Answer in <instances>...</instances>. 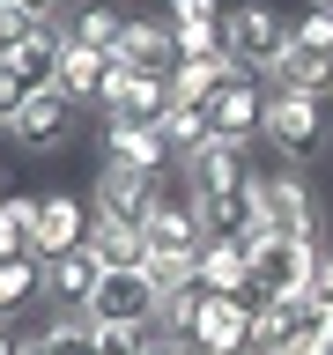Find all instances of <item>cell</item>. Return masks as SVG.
<instances>
[{
    "label": "cell",
    "mask_w": 333,
    "mask_h": 355,
    "mask_svg": "<svg viewBox=\"0 0 333 355\" xmlns=\"http://www.w3.org/2000/svg\"><path fill=\"white\" fill-rule=\"evenodd\" d=\"M252 200H259V230L266 237L326 244V200H318L304 163H266V171H252Z\"/></svg>",
    "instance_id": "obj_1"
},
{
    "label": "cell",
    "mask_w": 333,
    "mask_h": 355,
    "mask_svg": "<svg viewBox=\"0 0 333 355\" xmlns=\"http://www.w3.org/2000/svg\"><path fill=\"white\" fill-rule=\"evenodd\" d=\"M259 141L274 148V163H318L333 148V111L326 96H304V89H274L266 82V126Z\"/></svg>",
    "instance_id": "obj_2"
},
{
    "label": "cell",
    "mask_w": 333,
    "mask_h": 355,
    "mask_svg": "<svg viewBox=\"0 0 333 355\" xmlns=\"http://www.w3.org/2000/svg\"><path fill=\"white\" fill-rule=\"evenodd\" d=\"M222 52L237 60V74L274 82V67H282V52H289V15L274 0H230V15H222Z\"/></svg>",
    "instance_id": "obj_3"
},
{
    "label": "cell",
    "mask_w": 333,
    "mask_h": 355,
    "mask_svg": "<svg viewBox=\"0 0 333 355\" xmlns=\"http://www.w3.org/2000/svg\"><path fill=\"white\" fill-rule=\"evenodd\" d=\"M178 185V171H133V163H96V185H89V207L111 222H148V207Z\"/></svg>",
    "instance_id": "obj_4"
},
{
    "label": "cell",
    "mask_w": 333,
    "mask_h": 355,
    "mask_svg": "<svg viewBox=\"0 0 333 355\" xmlns=\"http://www.w3.org/2000/svg\"><path fill=\"white\" fill-rule=\"evenodd\" d=\"M74 133H82V104H74L67 89H37V96H22L8 141H15L22 155H60V148H74Z\"/></svg>",
    "instance_id": "obj_5"
},
{
    "label": "cell",
    "mask_w": 333,
    "mask_h": 355,
    "mask_svg": "<svg viewBox=\"0 0 333 355\" xmlns=\"http://www.w3.org/2000/svg\"><path fill=\"white\" fill-rule=\"evenodd\" d=\"M259 311H266V296L252 288V296H215L207 288V304H200V318H193V340L200 355H244L252 348V326H259Z\"/></svg>",
    "instance_id": "obj_6"
},
{
    "label": "cell",
    "mask_w": 333,
    "mask_h": 355,
    "mask_svg": "<svg viewBox=\"0 0 333 355\" xmlns=\"http://www.w3.org/2000/svg\"><path fill=\"white\" fill-rule=\"evenodd\" d=\"M318 252L326 244H304V237H252V288L259 296H304L311 274H318Z\"/></svg>",
    "instance_id": "obj_7"
},
{
    "label": "cell",
    "mask_w": 333,
    "mask_h": 355,
    "mask_svg": "<svg viewBox=\"0 0 333 355\" xmlns=\"http://www.w3.org/2000/svg\"><path fill=\"white\" fill-rule=\"evenodd\" d=\"M89 318H119V326H148L163 318V288L148 282V266H104V282L89 296Z\"/></svg>",
    "instance_id": "obj_8"
},
{
    "label": "cell",
    "mask_w": 333,
    "mask_h": 355,
    "mask_svg": "<svg viewBox=\"0 0 333 355\" xmlns=\"http://www.w3.org/2000/svg\"><path fill=\"white\" fill-rule=\"evenodd\" d=\"M96 141H104V163L178 171V148H171V133L155 126V119H126V111H111V119H96Z\"/></svg>",
    "instance_id": "obj_9"
},
{
    "label": "cell",
    "mask_w": 333,
    "mask_h": 355,
    "mask_svg": "<svg viewBox=\"0 0 333 355\" xmlns=\"http://www.w3.org/2000/svg\"><path fill=\"white\" fill-rule=\"evenodd\" d=\"M141 237H148V252H178V259H200L207 230H200V200H193V185H185V178H178L171 193H163V200L148 207Z\"/></svg>",
    "instance_id": "obj_10"
},
{
    "label": "cell",
    "mask_w": 333,
    "mask_h": 355,
    "mask_svg": "<svg viewBox=\"0 0 333 355\" xmlns=\"http://www.w3.org/2000/svg\"><path fill=\"white\" fill-rule=\"evenodd\" d=\"M252 141H207V148H193V155H178V178L193 185V193H230V185H252Z\"/></svg>",
    "instance_id": "obj_11"
},
{
    "label": "cell",
    "mask_w": 333,
    "mask_h": 355,
    "mask_svg": "<svg viewBox=\"0 0 333 355\" xmlns=\"http://www.w3.org/2000/svg\"><path fill=\"white\" fill-rule=\"evenodd\" d=\"M119 67H141V74H178V30L171 15L155 8V15H126V37L111 52Z\"/></svg>",
    "instance_id": "obj_12"
},
{
    "label": "cell",
    "mask_w": 333,
    "mask_h": 355,
    "mask_svg": "<svg viewBox=\"0 0 333 355\" xmlns=\"http://www.w3.org/2000/svg\"><path fill=\"white\" fill-rule=\"evenodd\" d=\"M207 119H215L222 141H259V126H266V82H252V74L222 82L215 96H207Z\"/></svg>",
    "instance_id": "obj_13"
},
{
    "label": "cell",
    "mask_w": 333,
    "mask_h": 355,
    "mask_svg": "<svg viewBox=\"0 0 333 355\" xmlns=\"http://www.w3.org/2000/svg\"><path fill=\"white\" fill-rule=\"evenodd\" d=\"M52 22H60L74 44H89V52H119V37H126V8L119 0H60L52 8Z\"/></svg>",
    "instance_id": "obj_14"
},
{
    "label": "cell",
    "mask_w": 333,
    "mask_h": 355,
    "mask_svg": "<svg viewBox=\"0 0 333 355\" xmlns=\"http://www.w3.org/2000/svg\"><path fill=\"white\" fill-rule=\"evenodd\" d=\"M96 282H104V259H96L89 244H74V252H52V259H44V304L89 311V296H96Z\"/></svg>",
    "instance_id": "obj_15"
},
{
    "label": "cell",
    "mask_w": 333,
    "mask_h": 355,
    "mask_svg": "<svg viewBox=\"0 0 333 355\" xmlns=\"http://www.w3.org/2000/svg\"><path fill=\"white\" fill-rule=\"evenodd\" d=\"M89 222H96V207L89 200H74V193H44V207H37V259H52V252H74V244H89Z\"/></svg>",
    "instance_id": "obj_16"
},
{
    "label": "cell",
    "mask_w": 333,
    "mask_h": 355,
    "mask_svg": "<svg viewBox=\"0 0 333 355\" xmlns=\"http://www.w3.org/2000/svg\"><path fill=\"white\" fill-rule=\"evenodd\" d=\"M193 274H200V288H215V296H252V244L207 237L200 259H193Z\"/></svg>",
    "instance_id": "obj_17"
},
{
    "label": "cell",
    "mask_w": 333,
    "mask_h": 355,
    "mask_svg": "<svg viewBox=\"0 0 333 355\" xmlns=\"http://www.w3.org/2000/svg\"><path fill=\"white\" fill-rule=\"evenodd\" d=\"M193 200H200V230H207V237H237V244L259 237V200H252V185H230V193H193Z\"/></svg>",
    "instance_id": "obj_18"
},
{
    "label": "cell",
    "mask_w": 333,
    "mask_h": 355,
    "mask_svg": "<svg viewBox=\"0 0 333 355\" xmlns=\"http://www.w3.org/2000/svg\"><path fill=\"white\" fill-rule=\"evenodd\" d=\"M44 304V259L22 252V259H0V318H22V311Z\"/></svg>",
    "instance_id": "obj_19"
},
{
    "label": "cell",
    "mask_w": 333,
    "mask_h": 355,
    "mask_svg": "<svg viewBox=\"0 0 333 355\" xmlns=\"http://www.w3.org/2000/svg\"><path fill=\"white\" fill-rule=\"evenodd\" d=\"M274 89H304V96H326V104H333V60H326V52H304V44L289 37L282 67H274Z\"/></svg>",
    "instance_id": "obj_20"
},
{
    "label": "cell",
    "mask_w": 333,
    "mask_h": 355,
    "mask_svg": "<svg viewBox=\"0 0 333 355\" xmlns=\"http://www.w3.org/2000/svg\"><path fill=\"white\" fill-rule=\"evenodd\" d=\"M104 67H111L104 52H89V44H74V37L60 44V89H67V96H74L82 111L96 104V89H104Z\"/></svg>",
    "instance_id": "obj_21"
},
{
    "label": "cell",
    "mask_w": 333,
    "mask_h": 355,
    "mask_svg": "<svg viewBox=\"0 0 333 355\" xmlns=\"http://www.w3.org/2000/svg\"><path fill=\"white\" fill-rule=\"evenodd\" d=\"M89 252H96L104 266H141V259H148V237H141L133 222L96 215V222H89Z\"/></svg>",
    "instance_id": "obj_22"
},
{
    "label": "cell",
    "mask_w": 333,
    "mask_h": 355,
    "mask_svg": "<svg viewBox=\"0 0 333 355\" xmlns=\"http://www.w3.org/2000/svg\"><path fill=\"white\" fill-rule=\"evenodd\" d=\"M37 207H44V193H15L0 207V259H22L37 244Z\"/></svg>",
    "instance_id": "obj_23"
},
{
    "label": "cell",
    "mask_w": 333,
    "mask_h": 355,
    "mask_svg": "<svg viewBox=\"0 0 333 355\" xmlns=\"http://www.w3.org/2000/svg\"><path fill=\"white\" fill-rule=\"evenodd\" d=\"M289 37L304 44V52H326L333 60V0H311L304 15H289Z\"/></svg>",
    "instance_id": "obj_24"
},
{
    "label": "cell",
    "mask_w": 333,
    "mask_h": 355,
    "mask_svg": "<svg viewBox=\"0 0 333 355\" xmlns=\"http://www.w3.org/2000/svg\"><path fill=\"white\" fill-rule=\"evenodd\" d=\"M44 22H52V15H37V8H0V60H15Z\"/></svg>",
    "instance_id": "obj_25"
},
{
    "label": "cell",
    "mask_w": 333,
    "mask_h": 355,
    "mask_svg": "<svg viewBox=\"0 0 333 355\" xmlns=\"http://www.w3.org/2000/svg\"><path fill=\"white\" fill-rule=\"evenodd\" d=\"M89 340H96V355H141V348H148V326H119V318H96V326H89Z\"/></svg>",
    "instance_id": "obj_26"
},
{
    "label": "cell",
    "mask_w": 333,
    "mask_h": 355,
    "mask_svg": "<svg viewBox=\"0 0 333 355\" xmlns=\"http://www.w3.org/2000/svg\"><path fill=\"white\" fill-rule=\"evenodd\" d=\"M185 60H222V22H185V30H178V67Z\"/></svg>",
    "instance_id": "obj_27"
},
{
    "label": "cell",
    "mask_w": 333,
    "mask_h": 355,
    "mask_svg": "<svg viewBox=\"0 0 333 355\" xmlns=\"http://www.w3.org/2000/svg\"><path fill=\"white\" fill-rule=\"evenodd\" d=\"M141 266H148V282L163 288V296H178V288H193V282H200V274H193V259H178V252H148Z\"/></svg>",
    "instance_id": "obj_28"
},
{
    "label": "cell",
    "mask_w": 333,
    "mask_h": 355,
    "mask_svg": "<svg viewBox=\"0 0 333 355\" xmlns=\"http://www.w3.org/2000/svg\"><path fill=\"white\" fill-rule=\"evenodd\" d=\"M200 304H207V288H178V296H163V318H155V326L163 333H193V318H200Z\"/></svg>",
    "instance_id": "obj_29"
},
{
    "label": "cell",
    "mask_w": 333,
    "mask_h": 355,
    "mask_svg": "<svg viewBox=\"0 0 333 355\" xmlns=\"http://www.w3.org/2000/svg\"><path fill=\"white\" fill-rule=\"evenodd\" d=\"M163 15L185 30V22H222L230 15V0H163Z\"/></svg>",
    "instance_id": "obj_30"
},
{
    "label": "cell",
    "mask_w": 333,
    "mask_h": 355,
    "mask_svg": "<svg viewBox=\"0 0 333 355\" xmlns=\"http://www.w3.org/2000/svg\"><path fill=\"white\" fill-rule=\"evenodd\" d=\"M289 355H333V304H326V318H318L304 340H289Z\"/></svg>",
    "instance_id": "obj_31"
},
{
    "label": "cell",
    "mask_w": 333,
    "mask_h": 355,
    "mask_svg": "<svg viewBox=\"0 0 333 355\" xmlns=\"http://www.w3.org/2000/svg\"><path fill=\"white\" fill-rule=\"evenodd\" d=\"M22 96H30V89H22L15 74H8V67H0V133L15 126V111H22Z\"/></svg>",
    "instance_id": "obj_32"
},
{
    "label": "cell",
    "mask_w": 333,
    "mask_h": 355,
    "mask_svg": "<svg viewBox=\"0 0 333 355\" xmlns=\"http://www.w3.org/2000/svg\"><path fill=\"white\" fill-rule=\"evenodd\" d=\"M141 355H200V348L185 340V333H163V326H155V333H148V348H141Z\"/></svg>",
    "instance_id": "obj_33"
},
{
    "label": "cell",
    "mask_w": 333,
    "mask_h": 355,
    "mask_svg": "<svg viewBox=\"0 0 333 355\" xmlns=\"http://www.w3.org/2000/svg\"><path fill=\"white\" fill-rule=\"evenodd\" d=\"M22 340H30V333H22V318H0V355H22Z\"/></svg>",
    "instance_id": "obj_34"
},
{
    "label": "cell",
    "mask_w": 333,
    "mask_h": 355,
    "mask_svg": "<svg viewBox=\"0 0 333 355\" xmlns=\"http://www.w3.org/2000/svg\"><path fill=\"white\" fill-rule=\"evenodd\" d=\"M311 288H318V296H326V304H333V244H326V252H318V274H311Z\"/></svg>",
    "instance_id": "obj_35"
},
{
    "label": "cell",
    "mask_w": 333,
    "mask_h": 355,
    "mask_svg": "<svg viewBox=\"0 0 333 355\" xmlns=\"http://www.w3.org/2000/svg\"><path fill=\"white\" fill-rule=\"evenodd\" d=\"M22 355H60V348H52L44 333H30V340H22Z\"/></svg>",
    "instance_id": "obj_36"
},
{
    "label": "cell",
    "mask_w": 333,
    "mask_h": 355,
    "mask_svg": "<svg viewBox=\"0 0 333 355\" xmlns=\"http://www.w3.org/2000/svg\"><path fill=\"white\" fill-rule=\"evenodd\" d=\"M0 8H37V15H52L60 0H0Z\"/></svg>",
    "instance_id": "obj_37"
},
{
    "label": "cell",
    "mask_w": 333,
    "mask_h": 355,
    "mask_svg": "<svg viewBox=\"0 0 333 355\" xmlns=\"http://www.w3.org/2000/svg\"><path fill=\"white\" fill-rule=\"evenodd\" d=\"M89 326H96V318H89ZM60 355H96V340L82 333V340H74V348H60Z\"/></svg>",
    "instance_id": "obj_38"
},
{
    "label": "cell",
    "mask_w": 333,
    "mask_h": 355,
    "mask_svg": "<svg viewBox=\"0 0 333 355\" xmlns=\"http://www.w3.org/2000/svg\"><path fill=\"white\" fill-rule=\"evenodd\" d=\"M244 355H289V348H274V340H252V348H244Z\"/></svg>",
    "instance_id": "obj_39"
},
{
    "label": "cell",
    "mask_w": 333,
    "mask_h": 355,
    "mask_svg": "<svg viewBox=\"0 0 333 355\" xmlns=\"http://www.w3.org/2000/svg\"><path fill=\"white\" fill-rule=\"evenodd\" d=\"M8 200H15V193H8V171H0V207H8Z\"/></svg>",
    "instance_id": "obj_40"
}]
</instances>
